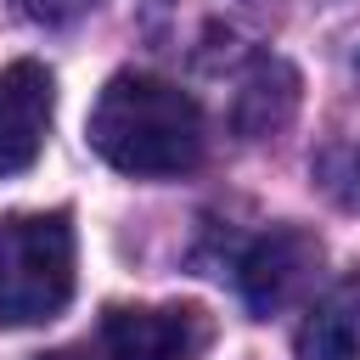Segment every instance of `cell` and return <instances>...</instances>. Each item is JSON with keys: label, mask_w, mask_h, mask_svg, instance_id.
Listing matches in <instances>:
<instances>
[{"label": "cell", "mask_w": 360, "mask_h": 360, "mask_svg": "<svg viewBox=\"0 0 360 360\" xmlns=\"http://www.w3.org/2000/svg\"><path fill=\"white\" fill-rule=\"evenodd\" d=\"M90 152L135 180L191 174L202 163V107L158 73H112L90 107Z\"/></svg>", "instance_id": "1"}, {"label": "cell", "mask_w": 360, "mask_h": 360, "mask_svg": "<svg viewBox=\"0 0 360 360\" xmlns=\"http://www.w3.org/2000/svg\"><path fill=\"white\" fill-rule=\"evenodd\" d=\"M73 298V225L68 214L0 219V326L56 321Z\"/></svg>", "instance_id": "2"}, {"label": "cell", "mask_w": 360, "mask_h": 360, "mask_svg": "<svg viewBox=\"0 0 360 360\" xmlns=\"http://www.w3.org/2000/svg\"><path fill=\"white\" fill-rule=\"evenodd\" d=\"M214 321L197 304H112L96 332L101 360H202Z\"/></svg>", "instance_id": "3"}, {"label": "cell", "mask_w": 360, "mask_h": 360, "mask_svg": "<svg viewBox=\"0 0 360 360\" xmlns=\"http://www.w3.org/2000/svg\"><path fill=\"white\" fill-rule=\"evenodd\" d=\"M326 248L309 225H270L264 236H253V248L236 259V287L242 304L253 315H281L287 304H298L321 270Z\"/></svg>", "instance_id": "4"}, {"label": "cell", "mask_w": 360, "mask_h": 360, "mask_svg": "<svg viewBox=\"0 0 360 360\" xmlns=\"http://www.w3.org/2000/svg\"><path fill=\"white\" fill-rule=\"evenodd\" d=\"M51 112H56V79L45 62L22 56L0 68V180L34 169V158L45 152L51 135Z\"/></svg>", "instance_id": "5"}, {"label": "cell", "mask_w": 360, "mask_h": 360, "mask_svg": "<svg viewBox=\"0 0 360 360\" xmlns=\"http://www.w3.org/2000/svg\"><path fill=\"white\" fill-rule=\"evenodd\" d=\"M298 360H360V270L338 276L298 326Z\"/></svg>", "instance_id": "6"}, {"label": "cell", "mask_w": 360, "mask_h": 360, "mask_svg": "<svg viewBox=\"0 0 360 360\" xmlns=\"http://www.w3.org/2000/svg\"><path fill=\"white\" fill-rule=\"evenodd\" d=\"M298 112V73L281 56H253L236 90V129L248 141H264L276 129H287Z\"/></svg>", "instance_id": "7"}, {"label": "cell", "mask_w": 360, "mask_h": 360, "mask_svg": "<svg viewBox=\"0 0 360 360\" xmlns=\"http://www.w3.org/2000/svg\"><path fill=\"white\" fill-rule=\"evenodd\" d=\"M28 22H73V17H84L96 0H11Z\"/></svg>", "instance_id": "8"}, {"label": "cell", "mask_w": 360, "mask_h": 360, "mask_svg": "<svg viewBox=\"0 0 360 360\" xmlns=\"http://www.w3.org/2000/svg\"><path fill=\"white\" fill-rule=\"evenodd\" d=\"M343 180H349V186H343V202H349V208H360V152L349 158V174H343Z\"/></svg>", "instance_id": "9"}, {"label": "cell", "mask_w": 360, "mask_h": 360, "mask_svg": "<svg viewBox=\"0 0 360 360\" xmlns=\"http://www.w3.org/2000/svg\"><path fill=\"white\" fill-rule=\"evenodd\" d=\"M39 360H79L73 349H51V354H39Z\"/></svg>", "instance_id": "10"}]
</instances>
